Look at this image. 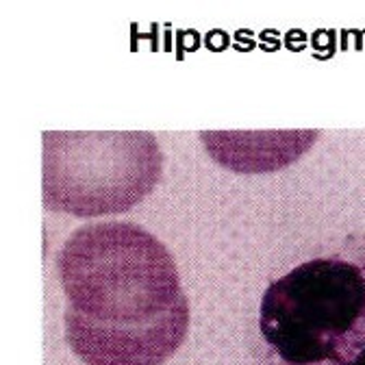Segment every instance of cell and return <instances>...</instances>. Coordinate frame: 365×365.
<instances>
[{
    "instance_id": "obj_1",
    "label": "cell",
    "mask_w": 365,
    "mask_h": 365,
    "mask_svg": "<svg viewBox=\"0 0 365 365\" xmlns=\"http://www.w3.org/2000/svg\"><path fill=\"white\" fill-rule=\"evenodd\" d=\"M66 341L87 365H163L187 337L190 302L170 250L142 226H81L57 252Z\"/></svg>"
},
{
    "instance_id": "obj_2",
    "label": "cell",
    "mask_w": 365,
    "mask_h": 365,
    "mask_svg": "<svg viewBox=\"0 0 365 365\" xmlns=\"http://www.w3.org/2000/svg\"><path fill=\"white\" fill-rule=\"evenodd\" d=\"M255 356L257 365H365V233L265 287Z\"/></svg>"
},
{
    "instance_id": "obj_3",
    "label": "cell",
    "mask_w": 365,
    "mask_h": 365,
    "mask_svg": "<svg viewBox=\"0 0 365 365\" xmlns=\"http://www.w3.org/2000/svg\"><path fill=\"white\" fill-rule=\"evenodd\" d=\"M43 207L76 217L124 213L159 182L163 153L148 130H46Z\"/></svg>"
},
{
    "instance_id": "obj_4",
    "label": "cell",
    "mask_w": 365,
    "mask_h": 365,
    "mask_svg": "<svg viewBox=\"0 0 365 365\" xmlns=\"http://www.w3.org/2000/svg\"><path fill=\"white\" fill-rule=\"evenodd\" d=\"M317 130H202L207 153L235 172H272L294 163L313 142Z\"/></svg>"
}]
</instances>
